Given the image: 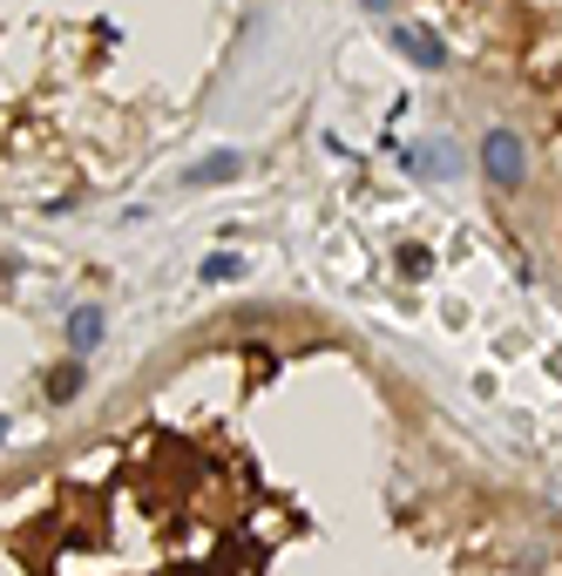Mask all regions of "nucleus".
<instances>
[{"mask_svg":"<svg viewBox=\"0 0 562 576\" xmlns=\"http://www.w3.org/2000/svg\"><path fill=\"white\" fill-rule=\"evenodd\" d=\"M481 177L495 190H521V177H529V143L515 129H488L481 136Z\"/></svg>","mask_w":562,"mask_h":576,"instance_id":"nucleus-1","label":"nucleus"},{"mask_svg":"<svg viewBox=\"0 0 562 576\" xmlns=\"http://www.w3.org/2000/svg\"><path fill=\"white\" fill-rule=\"evenodd\" d=\"M393 48L407 55L414 68H448V42H440V34H427V27H393Z\"/></svg>","mask_w":562,"mask_h":576,"instance_id":"nucleus-3","label":"nucleus"},{"mask_svg":"<svg viewBox=\"0 0 562 576\" xmlns=\"http://www.w3.org/2000/svg\"><path fill=\"white\" fill-rule=\"evenodd\" d=\"M82 380H89V360H68V366H55V373H48V407L75 400V394H82Z\"/></svg>","mask_w":562,"mask_h":576,"instance_id":"nucleus-6","label":"nucleus"},{"mask_svg":"<svg viewBox=\"0 0 562 576\" xmlns=\"http://www.w3.org/2000/svg\"><path fill=\"white\" fill-rule=\"evenodd\" d=\"M359 8H373V14H393V0H359Z\"/></svg>","mask_w":562,"mask_h":576,"instance_id":"nucleus-8","label":"nucleus"},{"mask_svg":"<svg viewBox=\"0 0 562 576\" xmlns=\"http://www.w3.org/2000/svg\"><path fill=\"white\" fill-rule=\"evenodd\" d=\"M0 441H8V414H0Z\"/></svg>","mask_w":562,"mask_h":576,"instance_id":"nucleus-9","label":"nucleus"},{"mask_svg":"<svg viewBox=\"0 0 562 576\" xmlns=\"http://www.w3.org/2000/svg\"><path fill=\"white\" fill-rule=\"evenodd\" d=\"M414 170H420V177H434V183H454V177H461V157H454V143H427L420 157H414Z\"/></svg>","mask_w":562,"mask_h":576,"instance_id":"nucleus-5","label":"nucleus"},{"mask_svg":"<svg viewBox=\"0 0 562 576\" xmlns=\"http://www.w3.org/2000/svg\"><path fill=\"white\" fill-rule=\"evenodd\" d=\"M237 177H245V157H237V149H217V157H204V163H190V170H183V183H190V190L237 183Z\"/></svg>","mask_w":562,"mask_h":576,"instance_id":"nucleus-4","label":"nucleus"},{"mask_svg":"<svg viewBox=\"0 0 562 576\" xmlns=\"http://www.w3.org/2000/svg\"><path fill=\"white\" fill-rule=\"evenodd\" d=\"M224 279H245V258H237V251L204 258V285H224Z\"/></svg>","mask_w":562,"mask_h":576,"instance_id":"nucleus-7","label":"nucleus"},{"mask_svg":"<svg viewBox=\"0 0 562 576\" xmlns=\"http://www.w3.org/2000/svg\"><path fill=\"white\" fill-rule=\"evenodd\" d=\"M102 332H109V313H102V305H75V313H68V353L89 360L95 346H102Z\"/></svg>","mask_w":562,"mask_h":576,"instance_id":"nucleus-2","label":"nucleus"}]
</instances>
